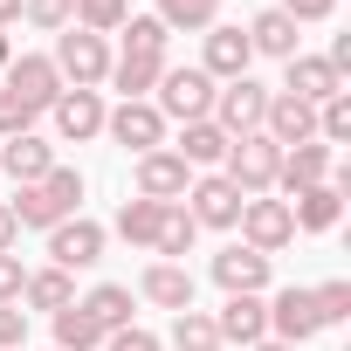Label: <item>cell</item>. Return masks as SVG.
Listing matches in <instances>:
<instances>
[{
    "mask_svg": "<svg viewBox=\"0 0 351 351\" xmlns=\"http://www.w3.org/2000/svg\"><path fill=\"white\" fill-rule=\"evenodd\" d=\"M8 214H14V228H42V234H49L56 221L83 214V172H76V165H56L49 180H35V186H14Z\"/></svg>",
    "mask_w": 351,
    "mask_h": 351,
    "instance_id": "6da1fadb",
    "label": "cell"
},
{
    "mask_svg": "<svg viewBox=\"0 0 351 351\" xmlns=\"http://www.w3.org/2000/svg\"><path fill=\"white\" fill-rule=\"evenodd\" d=\"M214 76L200 69V62H165V76H158V90L145 97L165 124H200V117H214Z\"/></svg>",
    "mask_w": 351,
    "mask_h": 351,
    "instance_id": "7a4b0ae2",
    "label": "cell"
},
{
    "mask_svg": "<svg viewBox=\"0 0 351 351\" xmlns=\"http://www.w3.org/2000/svg\"><path fill=\"white\" fill-rule=\"evenodd\" d=\"M49 62H56L62 90H97V83L110 76V42H104V35H90V28H62Z\"/></svg>",
    "mask_w": 351,
    "mask_h": 351,
    "instance_id": "3957f363",
    "label": "cell"
},
{
    "mask_svg": "<svg viewBox=\"0 0 351 351\" xmlns=\"http://www.w3.org/2000/svg\"><path fill=\"white\" fill-rule=\"evenodd\" d=\"M276 165H282V145H276L269 131H248V138H234V145H228V158H221V172L241 186V200H255V193H276Z\"/></svg>",
    "mask_w": 351,
    "mask_h": 351,
    "instance_id": "277c9868",
    "label": "cell"
},
{
    "mask_svg": "<svg viewBox=\"0 0 351 351\" xmlns=\"http://www.w3.org/2000/svg\"><path fill=\"white\" fill-rule=\"evenodd\" d=\"M344 186H351V172L337 165L324 186H303V193H289L282 207H289V221H296V234H330L337 221H344Z\"/></svg>",
    "mask_w": 351,
    "mask_h": 351,
    "instance_id": "5b68a950",
    "label": "cell"
},
{
    "mask_svg": "<svg viewBox=\"0 0 351 351\" xmlns=\"http://www.w3.org/2000/svg\"><path fill=\"white\" fill-rule=\"evenodd\" d=\"M104 241H110V234H104L90 214H69V221L49 228V269H69V276H76V269H97V262H104Z\"/></svg>",
    "mask_w": 351,
    "mask_h": 351,
    "instance_id": "8992f818",
    "label": "cell"
},
{
    "mask_svg": "<svg viewBox=\"0 0 351 351\" xmlns=\"http://www.w3.org/2000/svg\"><path fill=\"white\" fill-rule=\"evenodd\" d=\"M131 180H138V200H158V207H172V200H186V186H193V165L172 152V145H158V152H145L138 165H131Z\"/></svg>",
    "mask_w": 351,
    "mask_h": 351,
    "instance_id": "52a82bcc",
    "label": "cell"
},
{
    "mask_svg": "<svg viewBox=\"0 0 351 351\" xmlns=\"http://www.w3.org/2000/svg\"><path fill=\"white\" fill-rule=\"evenodd\" d=\"M180 207L193 214V228H234L241 221V186L228 172H193V186H186Z\"/></svg>",
    "mask_w": 351,
    "mask_h": 351,
    "instance_id": "ba28073f",
    "label": "cell"
},
{
    "mask_svg": "<svg viewBox=\"0 0 351 351\" xmlns=\"http://www.w3.org/2000/svg\"><path fill=\"white\" fill-rule=\"evenodd\" d=\"M262 110H269V83H255V76H234V83L214 90V124H221L228 138L262 131Z\"/></svg>",
    "mask_w": 351,
    "mask_h": 351,
    "instance_id": "9c48e42d",
    "label": "cell"
},
{
    "mask_svg": "<svg viewBox=\"0 0 351 351\" xmlns=\"http://www.w3.org/2000/svg\"><path fill=\"white\" fill-rule=\"evenodd\" d=\"M241 241L255 248V255H282L289 241H296V221H289V207L282 200H269V193H255V200H241Z\"/></svg>",
    "mask_w": 351,
    "mask_h": 351,
    "instance_id": "30bf717a",
    "label": "cell"
},
{
    "mask_svg": "<svg viewBox=\"0 0 351 351\" xmlns=\"http://www.w3.org/2000/svg\"><path fill=\"white\" fill-rule=\"evenodd\" d=\"M207 276H214L228 296H262V289H269V255H255L248 241H228V248L207 262Z\"/></svg>",
    "mask_w": 351,
    "mask_h": 351,
    "instance_id": "8fae6325",
    "label": "cell"
},
{
    "mask_svg": "<svg viewBox=\"0 0 351 351\" xmlns=\"http://www.w3.org/2000/svg\"><path fill=\"white\" fill-rule=\"evenodd\" d=\"M0 90H14V97L42 117V110L62 97V76H56V62H49V56H14V62H8V76H0Z\"/></svg>",
    "mask_w": 351,
    "mask_h": 351,
    "instance_id": "7c38bea8",
    "label": "cell"
},
{
    "mask_svg": "<svg viewBox=\"0 0 351 351\" xmlns=\"http://www.w3.org/2000/svg\"><path fill=\"white\" fill-rule=\"evenodd\" d=\"M248 62H255V49H248V35H241V28L214 21V28L200 35V69H207L214 83H234V76H248Z\"/></svg>",
    "mask_w": 351,
    "mask_h": 351,
    "instance_id": "4fadbf2b",
    "label": "cell"
},
{
    "mask_svg": "<svg viewBox=\"0 0 351 351\" xmlns=\"http://www.w3.org/2000/svg\"><path fill=\"white\" fill-rule=\"evenodd\" d=\"M49 117H56V138H62V145L104 138V97H97V90H62V97L49 104Z\"/></svg>",
    "mask_w": 351,
    "mask_h": 351,
    "instance_id": "5bb4252c",
    "label": "cell"
},
{
    "mask_svg": "<svg viewBox=\"0 0 351 351\" xmlns=\"http://www.w3.org/2000/svg\"><path fill=\"white\" fill-rule=\"evenodd\" d=\"M104 131H110L131 158H145V152L165 145V117H158L152 104H117V110H104Z\"/></svg>",
    "mask_w": 351,
    "mask_h": 351,
    "instance_id": "9a60e30c",
    "label": "cell"
},
{
    "mask_svg": "<svg viewBox=\"0 0 351 351\" xmlns=\"http://www.w3.org/2000/svg\"><path fill=\"white\" fill-rule=\"evenodd\" d=\"M317 330H324V324H317L310 289H276V296H269V337H276V344H296V351H303Z\"/></svg>",
    "mask_w": 351,
    "mask_h": 351,
    "instance_id": "2e32d148",
    "label": "cell"
},
{
    "mask_svg": "<svg viewBox=\"0 0 351 351\" xmlns=\"http://www.w3.org/2000/svg\"><path fill=\"white\" fill-rule=\"evenodd\" d=\"M330 172H337V152H330V145H289L282 165H276V193L289 200V193H303V186H324Z\"/></svg>",
    "mask_w": 351,
    "mask_h": 351,
    "instance_id": "e0dca14e",
    "label": "cell"
},
{
    "mask_svg": "<svg viewBox=\"0 0 351 351\" xmlns=\"http://www.w3.org/2000/svg\"><path fill=\"white\" fill-rule=\"evenodd\" d=\"M138 296L152 303V310H193V269L186 262H145V276H138Z\"/></svg>",
    "mask_w": 351,
    "mask_h": 351,
    "instance_id": "ac0fdd59",
    "label": "cell"
},
{
    "mask_svg": "<svg viewBox=\"0 0 351 351\" xmlns=\"http://www.w3.org/2000/svg\"><path fill=\"white\" fill-rule=\"evenodd\" d=\"M337 90H351V83H344L324 56H289V62H282V97H303V104L317 110V104L337 97Z\"/></svg>",
    "mask_w": 351,
    "mask_h": 351,
    "instance_id": "d6986e66",
    "label": "cell"
},
{
    "mask_svg": "<svg viewBox=\"0 0 351 351\" xmlns=\"http://www.w3.org/2000/svg\"><path fill=\"white\" fill-rule=\"evenodd\" d=\"M262 131L289 152V145H317V110L303 104V97H282V90H269V110H262Z\"/></svg>",
    "mask_w": 351,
    "mask_h": 351,
    "instance_id": "ffe728a7",
    "label": "cell"
},
{
    "mask_svg": "<svg viewBox=\"0 0 351 351\" xmlns=\"http://www.w3.org/2000/svg\"><path fill=\"white\" fill-rule=\"evenodd\" d=\"M214 330H221V344H262L269 337V296H228L221 310H214Z\"/></svg>",
    "mask_w": 351,
    "mask_h": 351,
    "instance_id": "44dd1931",
    "label": "cell"
},
{
    "mask_svg": "<svg viewBox=\"0 0 351 351\" xmlns=\"http://www.w3.org/2000/svg\"><path fill=\"white\" fill-rule=\"evenodd\" d=\"M0 172H8L14 186H35V180H49V172H56V145L35 138V131H21V138L0 145Z\"/></svg>",
    "mask_w": 351,
    "mask_h": 351,
    "instance_id": "7402d4cb",
    "label": "cell"
},
{
    "mask_svg": "<svg viewBox=\"0 0 351 351\" xmlns=\"http://www.w3.org/2000/svg\"><path fill=\"white\" fill-rule=\"evenodd\" d=\"M228 131L214 124V117H200V124H180V145H172V152H180L193 172H221V158H228Z\"/></svg>",
    "mask_w": 351,
    "mask_h": 351,
    "instance_id": "603a6c76",
    "label": "cell"
},
{
    "mask_svg": "<svg viewBox=\"0 0 351 351\" xmlns=\"http://www.w3.org/2000/svg\"><path fill=\"white\" fill-rule=\"evenodd\" d=\"M241 35H248V49H255V56H269V62H289V56H303V49H296V21H289L282 8H262V14H255Z\"/></svg>",
    "mask_w": 351,
    "mask_h": 351,
    "instance_id": "cb8c5ba5",
    "label": "cell"
},
{
    "mask_svg": "<svg viewBox=\"0 0 351 351\" xmlns=\"http://www.w3.org/2000/svg\"><path fill=\"white\" fill-rule=\"evenodd\" d=\"M158 76H165V56H110V90L124 97V104H145L152 90H158Z\"/></svg>",
    "mask_w": 351,
    "mask_h": 351,
    "instance_id": "d4e9b609",
    "label": "cell"
},
{
    "mask_svg": "<svg viewBox=\"0 0 351 351\" xmlns=\"http://www.w3.org/2000/svg\"><path fill=\"white\" fill-rule=\"evenodd\" d=\"M76 303V282H69V269H28V282H21V310H69Z\"/></svg>",
    "mask_w": 351,
    "mask_h": 351,
    "instance_id": "484cf974",
    "label": "cell"
},
{
    "mask_svg": "<svg viewBox=\"0 0 351 351\" xmlns=\"http://www.w3.org/2000/svg\"><path fill=\"white\" fill-rule=\"evenodd\" d=\"M193 241H200L193 214H186L180 200H172V207L158 214V241H152V255H158V262H186V255H193Z\"/></svg>",
    "mask_w": 351,
    "mask_h": 351,
    "instance_id": "4316f807",
    "label": "cell"
},
{
    "mask_svg": "<svg viewBox=\"0 0 351 351\" xmlns=\"http://www.w3.org/2000/svg\"><path fill=\"white\" fill-rule=\"evenodd\" d=\"M158 214H165L158 200H124L104 234H117V241H131V248H152V241H158Z\"/></svg>",
    "mask_w": 351,
    "mask_h": 351,
    "instance_id": "83f0119b",
    "label": "cell"
},
{
    "mask_svg": "<svg viewBox=\"0 0 351 351\" xmlns=\"http://www.w3.org/2000/svg\"><path fill=\"white\" fill-rule=\"evenodd\" d=\"M158 21L165 35H207L221 21V0H158Z\"/></svg>",
    "mask_w": 351,
    "mask_h": 351,
    "instance_id": "f1b7e54d",
    "label": "cell"
},
{
    "mask_svg": "<svg viewBox=\"0 0 351 351\" xmlns=\"http://www.w3.org/2000/svg\"><path fill=\"white\" fill-rule=\"evenodd\" d=\"M76 303H83V310L104 324V337L131 324V282H97V289H90V296H76Z\"/></svg>",
    "mask_w": 351,
    "mask_h": 351,
    "instance_id": "f546056e",
    "label": "cell"
},
{
    "mask_svg": "<svg viewBox=\"0 0 351 351\" xmlns=\"http://www.w3.org/2000/svg\"><path fill=\"white\" fill-rule=\"evenodd\" d=\"M97 344H104V324H97L83 303L56 310V351H97Z\"/></svg>",
    "mask_w": 351,
    "mask_h": 351,
    "instance_id": "4dcf8cb0",
    "label": "cell"
},
{
    "mask_svg": "<svg viewBox=\"0 0 351 351\" xmlns=\"http://www.w3.org/2000/svg\"><path fill=\"white\" fill-rule=\"evenodd\" d=\"M124 21H131V0H76V21H69V28H90V35L110 42Z\"/></svg>",
    "mask_w": 351,
    "mask_h": 351,
    "instance_id": "1f68e13d",
    "label": "cell"
},
{
    "mask_svg": "<svg viewBox=\"0 0 351 351\" xmlns=\"http://www.w3.org/2000/svg\"><path fill=\"white\" fill-rule=\"evenodd\" d=\"M172 351H221V330L207 310H180L172 317Z\"/></svg>",
    "mask_w": 351,
    "mask_h": 351,
    "instance_id": "d6a6232c",
    "label": "cell"
},
{
    "mask_svg": "<svg viewBox=\"0 0 351 351\" xmlns=\"http://www.w3.org/2000/svg\"><path fill=\"white\" fill-rule=\"evenodd\" d=\"M117 35H124V56H165V42H172L158 14H131Z\"/></svg>",
    "mask_w": 351,
    "mask_h": 351,
    "instance_id": "836d02e7",
    "label": "cell"
},
{
    "mask_svg": "<svg viewBox=\"0 0 351 351\" xmlns=\"http://www.w3.org/2000/svg\"><path fill=\"white\" fill-rule=\"evenodd\" d=\"M344 138H351V90L317 104V145H344Z\"/></svg>",
    "mask_w": 351,
    "mask_h": 351,
    "instance_id": "e575fe53",
    "label": "cell"
},
{
    "mask_svg": "<svg viewBox=\"0 0 351 351\" xmlns=\"http://www.w3.org/2000/svg\"><path fill=\"white\" fill-rule=\"evenodd\" d=\"M310 303H317V324H324V330H330V324H351V282H344V276L317 282V289H310Z\"/></svg>",
    "mask_w": 351,
    "mask_h": 351,
    "instance_id": "d590c367",
    "label": "cell"
},
{
    "mask_svg": "<svg viewBox=\"0 0 351 351\" xmlns=\"http://www.w3.org/2000/svg\"><path fill=\"white\" fill-rule=\"evenodd\" d=\"M21 14H28L42 35H62V28L76 21V0H21Z\"/></svg>",
    "mask_w": 351,
    "mask_h": 351,
    "instance_id": "8d00e7d4",
    "label": "cell"
},
{
    "mask_svg": "<svg viewBox=\"0 0 351 351\" xmlns=\"http://www.w3.org/2000/svg\"><path fill=\"white\" fill-rule=\"evenodd\" d=\"M21 131H35V110H28L14 90H0V145H8V138H21Z\"/></svg>",
    "mask_w": 351,
    "mask_h": 351,
    "instance_id": "74e56055",
    "label": "cell"
},
{
    "mask_svg": "<svg viewBox=\"0 0 351 351\" xmlns=\"http://www.w3.org/2000/svg\"><path fill=\"white\" fill-rule=\"evenodd\" d=\"M0 351H28V310L0 303Z\"/></svg>",
    "mask_w": 351,
    "mask_h": 351,
    "instance_id": "f35d334b",
    "label": "cell"
},
{
    "mask_svg": "<svg viewBox=\"0 0 351 351\" xmlns=\"http://www.w3.org/2000/svg\"><path fill=\"white\" fill-rule=\"evenodd\" d=\"M104 351H165V344H158L145 324H124V330H110V337H104Z\"/></svg>",
    "mask_w": 351,
    "mask_h": 351,
    "instance_id": "ab89813d",
    "label": "cell"
},
{
    "mask_svg": "<svg viewBox=\"0 0 351 351\" xmlns=\"http://www.w3.org/2000/svg\"><path fill=\"white\" fill-rule=\"evenodd\" d=\"M276 8L303 28V21H330V14H337V0H276Z\"/></svg>",
    "mask_w": 351,
    "mask_h": 351,
    "instance_id": "60d3db41",
    "label": "cell"
},
{
    "mask_svg": "<svg viewBox=\"0 0 351 351\" xmlns=\"http://www.w3.org/2000/svg\"><path fill=\"white\" fill-rule=\"evenodd\" d=\"M21 282H28L21 255H0V303H21Z\"/></svg>",
    "mask_w": 351,
    "mask_h": 351,
    "instance_id": "b9f144b4",
    "label": "cell"
},
{
    "mask_svg": "<svg viewBox=\"0 0 351 351\" xmlns=\"http://www.w3.org/2000/svg\"><path fill=\"white\" fill-rule=\"evenodd\" d=\"M14 241H21V228H14V214H8V200H0V255H14Z\"/></svg>",
    "mask_w": 351,
    "mask_h": 351,
    "instance_id": "7bdbcfd3",
    "label": "cell"
},
{
    "mask_svg": "<svg viewBox=\"0 0 351 351\" xmlns=\"http://www.w3.org/2000/svg\"><path fill=\"white\" fill-rule=\"evenodd\" d=\"M21 21V0H0V28H14Z\"/></svg>",
    "mask_w": 351,
    "mask_h": 351,
    "instance_id": "ee69618b",
    "label": "cell"
},
{
    "mask_svg": "<svg viewBox=\"0 0 351 351\" xmlns=\"http://www.w3.org/2000/svg\"><path fill=\"white\" fill-rule=\"evenodd\" d=\"M8 62H14V42H8V28H0V76H8Z\"/></svg>",
    "mask_w": 351,
    "mask_h": 351,
    "instance_id": "f6af8a7d",
    "label": "cell"
},
{
    "mask_svg": "<svg viewBox=\"0 0 351 351\" xmlns=\"http://www.w3.org/2000/svg\"><path fill=\"white\" fill-rule=\"evenodd\" d=\"M248 351H296V344H276V337H262V344H248Z\"/></svg>",
    "mask_w": 351,
    "mask_h": 351,
    "instance_id": "bcb514c9",
    "label": "cell"
}]
</instances>
